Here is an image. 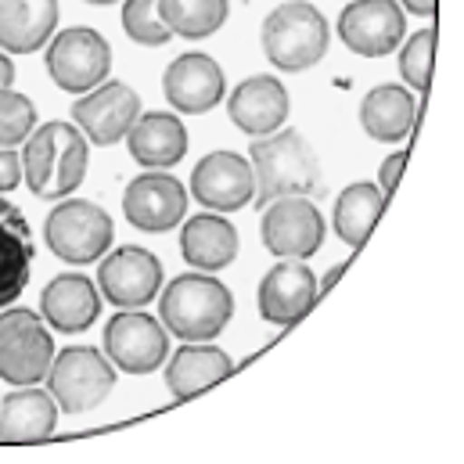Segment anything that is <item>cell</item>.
Here are the masks:
<instances>
[{"label":"cell","instance_id":"1","mask_svg":"<svg viewBox=\"0 0 464 464\" xmlns=\"http://www.w3.org/2000/svg\"><path fill=\"white\" fill-rule=\"evenodd\" d=\"M91 166V140L76 122H44L22 144V177L44 202L72 195Z\"/></svg>","mask_w":464,"mask_h":464},{"label":"cell","instance_id":"2","mask_svg":"<svg viewBox=\"0 0 464 464\" xmlns=\"http://www.w3.org/2000/svg\"><path fill=\"white\" fill-rule=\"evenodd\" d=\"M159 317L180 343H213L234 317L231 288L209 274H180L162 288Z\"/></svg>","mask_w":464,"mask_h":464},{"label":"cell","instance_id":"3","mask_svg":"<svg viewBox=\"0 0 464 464\" xmlns=\"http://www.w3.org/2000/svg\"><path fill=\"white\" fill-rule=\"evenodd\" d=\"M248 155L256 177V206H270L285 195L321 191V162L299 130H274L266 137H256Z\"/></svg>","mask_w":464,"mask_h":464},{"label":"cell","instance_id":"4","mask_svg":"<svg viewBox=\"0 0 464 464\" xmlns=\"http://www.w3.org/2000/svg\"><path fill=\"white\" fill-rule=\"evenodd\" d=\"M328 18L306 0H285L263 18V54L281 72H303L328 54Z\"/></svg>","mask_w":464,"mask_h":464},{"label":"cell","instance_id":"5","mask_svg":"<svg viewBox=\"0 0 464 464\" xmlns=\"http://www.w3.org/2000/svg\"><path fill=\"white\" fill-rule=\"evenodd\" d=\"M112 385H116V367L94 346H69L54 353L47 371V392L65 414L94 411L98 403L109 400Z\"/></svg>","mask_w":464,"mask_h":464},{"label":"cell","instance_id":"6","mask_svg":"<svg viewBox=\"0 0 464 464\" xmlns=\"http://www.w3.org/2000/svg\"><path fill=\"white\" fill-rule=\"evenodd\" d=\"M47 248L72 263V266H83V263H94L109 252L112 245V217L98 206V202H87V198H69V202H58L51 213H47Z\"/></svg>","mask_w":464,"mask_h":464},{"label":"cell","instance_id":"7","mask_svg":"<svg viewBox=\"0 0 464 464\" xmlns=\"http://www.w3.org/2000/svg\"><path fill=\"white\" fill-rule=\"evenodd\" d=\"M44 62H47L51 80L62 91L87 94L105 83V76L112 69V47L98 29L76 25V29H62L58 36H51Z\"/></svg>","mask_w":464,"mask_h":464},{"label":"cell","instance_id":"8","mask_svg":"<svg viewBox=\"0 0 464 464\" xmlns=\"http://www.w3.org/2000/svg\"><path fill=\"white\" fill-rule=\"evenodd\" d=\"M263 245L277 259H310L324 245V217L306 195H285L263 206Z\"/></svg>","mask_w":464,"mask_h":464},{"label":"cell","instance_id":"9","mask_svg":"<svg viewBox=\"0 0 464 464\" xmlns=\"http://www.w3.org/2000/svg\"><path fill=\"white\" fill-rule=\"evenodd\" d=\"M105 356L126 374H151L169 356V335L144 310H122L105 324Z\"/></svg>","mask_w":464,"mask_h":464},{"label":"cell","instance_id":"10","mask_svg":"<svg viewBox=\"0 0 464 464\" xmlns=\"http://www.w3.org/2000/svg\"><path fill=\"white\" fill-rule=\"evenodd\" d=\"M98 288L119 310H140L162 288V263L140 245H119L116 252L102 256Z\"/></svg>","mask_w":464,"mask_h":464},{"label":"cell","instance_id":"11","mask_svg":"<svg viewBox=\"0 0 464 464\" xmlns=\"http://www.w3.org/2000/svg\"><path fill=\"white\" fill-rule=\"evenodd\" d=\"M403 29L407 18L396 0H353L339 14V36L360 58L392 54L403 40Z\"/></svg>","mask_w":464,"mask_h":464},{"label":"cell","instance_id":"12","mask_svg":"<svg viewBox=\"0 0 464 464\" xmlns=\"http://www.w3.org/2000/svg\"><path fill=\"white\" fill-rule=\"evenodd\" d=\"M184 209H188V191L173 173H140L137 180L126 184L122 213L137 231H173L184 220Z\"/></svg>","mask_w":464,"mask_h":464},{"label":"cell","instance_id":"13","mask_svg":"<svg viewBox=\"0 0 464 464\" xmlns=\"http://www.w3.org/2000/svg\"><path fill=\"white\" fill-rule=\"evenodd\" d=\"M140 116V98L119 83L109 80L94 91H87L76 105H72V119L83 130V137L91 144H116L130 133V126Z\"/></svg>","mask_w":464,"mask_h":464},{"label":"cell","instance_id":"14","mask_svg":"<svg viewBox=\"0 0 464 464\" xmlns=\"http://www.w3.org/2000/svg\"><path fill=\"white\" fill-rule=\"evenodd\" d=\"M191 191H195V198L206 209L234 213V209L252 202L256 177H252V166L241 155H234V151H209L195 166V173H191Z\"/></svg>","mask_w":464,"mask_h":464},{"label":"cell","instance_id":"15","mask_svg":"<svg viewBox=\"0 0 464 464\" xmlns=\"http://www.w3.org/2000/svg\"><path fill=\"white\" fill-rule=\"evenodd\" d=\"M317 299V277L306 263L299 259H285L274 270H266V277L259 281L256 292V306L259 317L270 324H295Z\"/></svg>","mask_w":464,"mask_h":464},{"label":"cell","instance_id":"16","mask_svg":"<svg viewBox=\"0 0 464 464\" xmlns=\"http://www.w3.org/2000/svg\"><path fill=\"white\" fill-rule=\"evenodd\" d=\"M162 94L177 112H209L224 102V69L209 54H180L162 76Z\"/></svg>","mask_w":464,"mask_h":464},{"label":"cell","instance_id":"17","mask_svg":"<svg viewBox=\"0 0 464 464\" xmlns=\"http://www.w3.org/2000/svg\"><path fill=\"white\" fill-rule=\"evenodd\" d=\"M51 360H54V339L36 314L7 328V335L0 339V378L11 385L44 382L51 371Z\"/></svg>","mask_w":464,"mask_h":464},{"label":"cell","instance_id":"18","mask_svg":"<svg viewBox=\"0 0 464 464\" xmlns=\"http://www.w3.org/2000/svg\"><path fill=\"white\" fill-rule=\"evenodd\" d=\"M40 314L44 321L62 332V335H76L87 332L98 317H102V295L98 285L83 274H58L44 295H40Z\"/></svg>","mask_w":464,"mask_h":464},{"label":"cell","instance_id":"19","mask_svg":"<svg viewBox=\"0 0 464 464\" xmlns=\"http://www.w3.org/2000/svg\"><path fill=\"white\" fill-rule=\"evenodd\" d=\"M288 91L281 87V80L274 76H248L231 91L227 102V116L237 130H245L248 137H266L274 130H281V122L288 119Z\"/></svg>","mask_w":464,"mask_h":464},{"label":"cell","instance_id":"20","mask_svg":"<svg viewBox=\"0 0 464 464\" xmlns=\"http://www.w3.org/2000/svg\"><path fill=\"white\" fill-rule=\"evenodd\" d=\"M58 425V403L36 385H18L0 400V443H40Z\"/></svg>","mask_w":464,"mask_h":464},{"label":"cell","instance_id":"21","mask_svg":"<svg viewBox=\"0 0 464 464\" xmlns=\"http://www.w3.org/2000/svg\"><path fill=\"white\" fill-rule=\"evenodd\" d=\"M130 155L144 169H169L188 155V130L173 112H144L126 133Z\"/></svg>","mask_w":464,"mask_h":464},{"label":"cell","instance_id":"22","mask_svg":"<svg viewBox=\"0 0 464 464\" xmlns=\"http://www.w3.org/2000/svg\"><path fill=\"white\" fill-rule=\"evenodd\" d=\"M33 259H36V248H33L29 220L11 202L0 198V310L11 306L29 285Z\"/></svg>","mask_w":464,"mask_h":464},{"label":"cell","instance_id":"23","mask_svg":"<svg viewBox=\"0 0 464 464\" xmlns=\"http://www.w3.org/2000/svg\"><path fill=\"white\" fill-rule=\"evenodd\" d=\"M58 29V0H0V51H40Z\"/></svg>","mask_w":464,"mask_h":464},{"label":"cell","instance_id":"24","mask_svg":"<svg viewBox=\"0 0 464 464\" xmlns=\"http://www.w3.org/2000/svg\"><path fill=\"white\" fill-rule=\"evenodd\" d=\"M414 119H418V102L400 83L374 87L363 98V105H360V126H363V133L374 137V140H382V144L407 140V133L414 130Z\"/></svg>","mask_w":464,"mask_h":464},{"label":"cell","instance_id":"25","mask_svg":"<svg viewBox=\"0 0 464 464\" xmlns=\"http://www.w3.org/2000/svg\"><path fill=\"white\" fill-rule=\"evenodd\" d=\"M234 371V360L217 346L206 343H188L173 353V360L166 363V385L173 392V400H191L195 392L217 385L220 378H227Z\"/></svg>","mask_w":464,"mask_h":464},{"label":"cell","instance_id":"26","mask_svg":"<svg viewBox=\"0 0 464 464\" xmlns=\"http://www.w3.org/2000/svg\"><path fill=\"white\" fill-rule=\"evenodd\" d=\"M180 256L191 266H198L202 274L231 266L234 256H237V231H234V224H227L220 213L188 220L184 231H180Z\"/></svg>","mask_w":464,"mask_h":464},{"label":"cell","instance_id":"27","mask_svg":"<svg viewBox=\"0 0 464 464\" xmlns=\"http://www.w3.org/2000/svg\"><path fill=\"white\" fill-rule=\"evenodd\" d=\"M382 206H385L382 188H374L367 180L349 184L346 191L339 195V202H335V231H339V237L346 241L349 248H360L367 241L374 220L382 217Z\"/></svg>","mask_w":464,"mask_h":464},{"label":"cell","instance_id":"28","mask_svg":"<svg viewBox=\"0 0 464 464\" xmlns=\"http://www.w3.org/2000/svg\"><path fill=\"white\" fill-rule=\"evenodd\" d=\"M227 11V0H159V18L166 22V29L188 40H202L224 29Z\"/></svg>","mask_w":464,"mask_h":464},{"label":"cell","instance_id":"29","mask_svg":"<svg viewBox=\"0 0 464 464\" xmlns=\"http://www.w3.org/2000/svg\"><path fill=\"white\" fill-rule=\"evenodd\" d=\"M122 29L133 44H144V47H162L173 36L166 29V22L159 18V0H126L122 4Z\"/></svg>","mask_w":464,"mask_h":464},{"label":"cell","instance_id":"30","mask_svg":"<svg viewBox=\"0 0 464 464\" xmlns=\"http://www.w3.org/2000/svg\"><path fill=\"white\" fill-rule=\"evenodd\" d=\"M36 126V109L25 94L4 87L0 91V148H14L25 144V137Z\"/></svg>","mask_w":464,"mask_h":464},{"label":"cell","instance_id":"31","mask_svg":"<svg viewBox=\"0 0 464 464\" xmlns=\"http://www.w3.org/2000/svg\"><path fill=\"white\" fill-rule=\"evenodd\" d=\"M432 54H436V29H418L400 54V76L407 87L425 91L429 76H432Z\"/></svg>","mask_w":464,"mask_h":464},{"label":"cell","instance_id":"32","mask_svg":"<svg viewBox=\"0 0 464 464\" xmlns=\"http://www.w3.org/2000/svg\"><path fill=\"white\" fill-rule=\"evenodd\" d=\"M22 184V155L14 148H0V191H14Z\"/></svg>","mask_w":464,"mask_h":464},{"label":"cell","instance_id":"33","mask_svg":"<svg viewBox=\"0 0 464 464\" xmlns=\"http://www.w3.org/2000/svg\"><path fill=\"white\" fill-rule=\"evenodd\" d=\"M403 166H407V151H396V155H389V159L382 162V169H378V188H382V195H392V188H396Z\"/></svg>","mask_w":464,"mask_h":464},{"label":"cell","instance_id":"34","mask_svg":"<svg viewBox=\"0 0 464 464\" xmlns=\"http://www.w3.org/2000/svg\"><path fill=\"white\" fill-rule=\"evenodd\" d=\"M33 310H0V339L7 335V328H14L18 321H25Z\"/></svg>","mask_w":464,"mask_h":464},{"label":"cell","instance_id":"35","mask_svg":"<svg viewBox=\"0 0 464 464\" xmlns=\"http://www.w3.org/2000/svg\"><path fill=\"white\" fill-rule=\"evenodd\" d=\"M11 83H14V65H11V58L0 51V91L11 87Z\"/></svg>","mask_w":464,"mask_h":464},{"label":"cell","instance_id":"36","mask_svg":"<svg viewBox=\"0 0 464 464\" xmlns=\"http://www.w3.org/2000/svg\"><path fill=\"white\" fill-rule=\"evenodd\" d=\"M403 7L414 14H436V0H403Z\"/></svg>","mask_w":464,"mask_h":464},{"label":"cell","instance_id":"37","mask_svg":"<svg viewBox=\"0 0 464 464\" xmlns=\"http://www.w3.org/2000/svg\"><path fill=\"white\" fill-rule=\"evenodd\" d=\"M339 274H343V266H332V270H328V274H324V281H321V285H317V292H324V288H332V285H335V281H339Z\"/></svg>","mask_w":464,"mask_h":464},{"label":"cell","instance_id":"38","mask_svg":"<svg viewBox=\"0 0 464 464\" xmlns=\"http://www.w3.org/2000/svg\"><path fill=\"white\" fill-rule=\"evenodd\" d=\"M87 4H116V0H87Z\"/></svg>","mask_w":464,"mask_h":464}]
</instances>
